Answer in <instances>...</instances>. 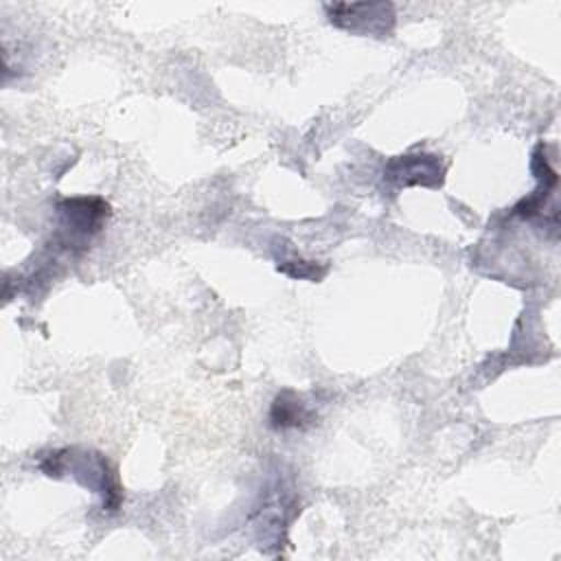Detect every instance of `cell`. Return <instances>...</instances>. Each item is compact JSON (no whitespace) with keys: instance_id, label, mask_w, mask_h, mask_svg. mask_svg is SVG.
Instances as JSON below:
<instances>
[{"instance_id":"cell-1","label":"cell","mask_w":561,"mask_h":561,"mask_svg":"<svg viewBox=\"0 0 561 561\" xmlns=\"http://www.w3.org/2000/svg\"><path fill=\"white\" fill-rule=\"evenodd\" d=\"M39 469L50 478H61L64 473H70V478H75L79 484L101 493L103 508L110 513L118 511L123 502V489L118 484L116 471L105 460V456L96 451H85L75 447L57 449V451H50L39 462Z\"/></svg>"},{"instance_id":"cell-2","label":"cell","mask_w":561,"mask_h":561,"mask_svg":"<svg viewBox=\"0 0 561 561\" xmlns=\"http://www.w3.org/2000/svg\"><path fill=\"white\" fill-rule=\"evenodd\" d=\"M59 215V232L57 239L68 250H85L90 239L103 228L110 217V204L96 195L83 197H66L57 204Z\"/></svg>"},{"instance_id":"cell-3","label":"cell","mask_w":561,"mask_h":561,"mask_svg":"<svg viewBox=\"0 0 561 561\" xmlns=\"http://www.w3.org/2000/svg\"><path fill=\"white\" fill-rule=\"evenodd\" d=\"M324 11L335 28L362 37H388L397 24L392 2H333Z\"/></svg>"},{"instance_id":"cell-4","label":"cell","mask_w":561,"mask_h":561,"mask_svg":"<svg viewBox=\"0 0 561 561\" xmlns=\"http://www.w3.org/2000/svg\"><path fill=\"white\" fill-rule=\"evenodd\" d=\"M383 180L394 188L427 186L438 188L445 180V164L434 153H403L388 160Z\"/></svg>"},{"instance_id":"cell-5","label":"cell","mask_w":561,"mask_h":561,"mask_svg":"<svg viewBox=\"0 0 561 561\" xmlns=\"http://www.w3.org/2000/svg\"><path fill=\"white\" fill-rule=\"evenodd\" d=\"M313 419L316 414L311 412V408L302 401L300 394L289 388L280 390L270 405V427L276 432L305 430L313 423Z\"/></svg>"},{"instance_id":"cell-6","label":"cell","mask_w":561,"mask_h":561,"mask_svg":"<svg viewBox=\"0 0 561 561\" xmlns=\"http://www.w3.org/2000/svg\"><path fill=\"white\" fill-rule=\"evenodd\" d=\"M278 272L291 276V278H309V280H318L324 276L327 267H318L313 261H300V259H283L278 261Z\"/></svg>"}]
</instances>
